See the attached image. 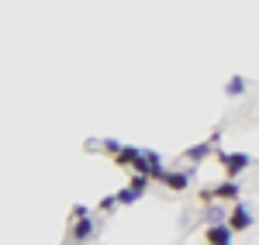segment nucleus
Masks as SVG:
<instances>
[{"mask_svg": "<svg viewBox=\"0 0 259 245\" xmlns=\"http://www.w3.org/2000/svg\"><path fill=\"white\" fill-rule=\"evenodd\" d=\"M114 204H118V197H104V201H100V211H111Z\"/></svg>", "mask_w": 259, "mask_h": 245, "instance_id": "f8f14e48", "label": "nucleus"}, {"mask_svg": "<svg viewBox=\"0 0 259 245\" xmlns=\"http://www.w3.org/2000/svg\"><path fill=\"white\" fill-rule=\"evenodd\" d=\"M225 225L232 228V235H235V231H245V228H252V211H249V207H242V204H235Z\"/></svg>", "mask_w": 259, "mask_h": 245, "instance_id": "f03ea898", "label": "nucleus"}, {"mask_svg": "<svg viewBox=\"0 0 259 245\" xmlns=\"http://www.w3.org/2000/svg\"><path fill=\"white\" fill-rule=\"evenodd\" d=\"M239 193H242V186L235 180H225V183L214 186V201H239Z\"/></svg>", "mask_w": 259, "mask_h": 245, "instance_id": "423d86ee", "label": "nucleus"}, {"mask_svg": "<svg viewBox=\"0 0 259 245\" xmlns=\"http://www.w3.org/2000/svg\"><path fill=\"white\" fill-rule=\"evenodd\" d=\"M90 235H94V218H87V214L76 218V225H73V231H69V238H73L76 245H83Z\"/></svg>", "mask_w": 259, "mask_h": 245, "instance_id": "20e7f679", "label": "nucleus"}, {"mask_svg": "<svg viewBox=\"0 0 259 245\" xmlns=\"http://www.w3.org/2000/svg\"><path fill=\"white\" fill-rule=\"evenodd\" d=\"M100 149H104V152H111V156H118V152L124 149V145H121V142H114V138H107V142H100Z\"/></svg>", "mask_w": 259, "mask_h": 245, "instance_id": "9b49d317", "label": "nucleus"}, {"mask_svg": "<svg viewBox=\"0 0 259 245\" xmlns=\"http://www.w3.org/2000/svg\"><path fill=\"white\" fill-rule=\"evenodd\" d=\"M218 142H221V135H211L207 142H200V145H194V149H187V159H190V163H200V159H207V156L218 149Z\"/></svg>", "mask_w": 259, "mask_h": 245, "instance_id": "7ed1b4c3", "label": "nucleus"}, {"mask_svg": "<svg viewBox=\"0 0 259 245\" xmlns=\"http://www.w3.org/2000/svg\"><path fill=\"white\" fill-rule=\"evenodd\" d=\"M162 183L169 186V190H187V183H190V176H187V173H166V176H162Z\"/></svg>", "mask_w": 259, "mask_h": 245, "instance_id": "0eeeda50", "label": "nucleus"}, {"mask_svg": "<svg viewBox=\"0 0 259 245\" xmlns=\"http://www.w3.org/2000/svg\"><path fill=\"white\" fill-rule=\"evenodd\" d=\"M225 93H228V97H242V93H245V80H242V76H235V80L225 86Z\"/></svg>", "mask_w": 259, "mask_h": 245, "instance_id": "1a4fd4ad", "label": "nucleus"}, {"mask_svg": "<svg viewBox=\"0 0 259 245\" xmlns=\"http://www.w3.org/2000/svg\"><path fill=\"white\" fill-rule=\"evenodd\" d=\"M207 242L211 245H232V228L228 225H207Z\"/></svg>", "mask_w": 259, "mask_h": 245, "instance_id": "39448f33", "label": "nucleus"}, {"mask_svg": "<svg viewBox=\"0 0 259 245\" xmlns=\"http://www.w3.org/2000/svg\"><path fill=\"white\" fill-rule=\"evenodd\" d=\"M139 156H142V149H128V145H124L118 156H114V163H118V166H135V163H139Z\"/></svg>", "mask_w": 259, "mask_h": 245, "instance_id": "6e6552de", "label": "nucleus"}, {"mask_svg": "<svg viewBox=\"0 0 259 245\" xmlns=\"http://www.w3.org/2000/svg\"><path fill=\"white\" fill-rule=\"evenodd\" d=\"M218 163L225 166L228 180H235V176H239V173H242V169H245L249 163H252V159H249L245 152H218Z\"/></svg>", "mask_w": 259, "mask_h": 245, "instance_id": "f257e3e1", "label": "nucleus"}, {"mask_svg": "<svg viewBox=\"0 0 259 245\" xmlns=\"http://www.w3.org/2000/svg\"><path fill=\"white\" fill-rule=\"evenodd\" d=\"M139 197H142L139 190H135V186H128V190H121V193H118V204H135Z\"/></svg>", "mask_w": 259, "mask_h": 245, "instance_id": "9d476101", "label": "nucleus"}]
</instances>
